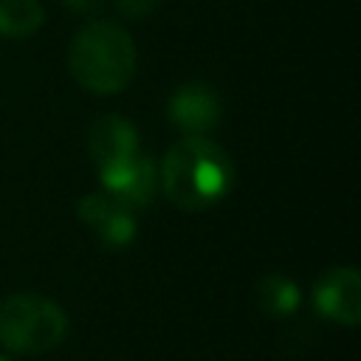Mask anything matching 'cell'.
Instances as JSON below:
<instances>
[{"instance_id": "obj_1", "label": "cell", "mask_w": 361, "mask_h": 361, "mask_svg": "<svg viewBox=\"0 0 361 361\" xmlns=\"http://www.w3.org/2000/svg\"><path fill=\"white\" fill-rule=\"evenodd\" d=\"M228 155L206 141L203 135H189L175 144L161 164V183L172 203L183 209H203L217 203L231 186Z\"/></svg>"}, {"instance_id": "obj_2", "label": "cell", "mask_w": 361, "mask_h": 361, "mask_svg": "<svg viewBox=\"0 0 361 361\" xmlns=\"http://www.w3.org/2000/svg\"><path fill=\"white\" fill-rule=\"evenodd\" d=\"M73 79L93 93H116L135 73V48L124 28L113 23L85 25L68 51Z\"/></svg>"}, {"instance_id": "obj_3", "label": "cell", "mask_w": 361, "mask_h": 361, "mask_svg": "<svg viewBox=\"0 0 361 361\" xmlns=\"http://www.w3.org/2000/svg\"><path fill=\"white\" fill-rule=\"evenodd\" d=\"M68 330L62 307L37 293H17L0 305V341L14 353L54 350Z\"/></svg>"}, {"instance_id": "obj_4", "label": "cell", "mask_w": 361, "mask_h": 361, "mask_svg": "<svg viewBox=\"0 0 361 361\" xmlns=\"http://www.w3.org/2000/svg\"><path fill=\"white\" fill-rule=\"evenodd\" d=\"M99 172H102L104 192L110 197H116L118 203H124L127 209H138V206L149 203V197L155 195V186H158L155 164L147 155H141L138 149L113 164L99 166Z\"/></svg>"}, {"instance_id": "obj_5", "label": "cell", "mask_w": 361, "mask_h": 361, "mask_svg": "<svg viewBox=\"0 0 361 361\" xmlns=\"http://www.w3.org/2000/svg\"><path fill=\"white\" fill-rule=\"evenodd\" d=\"M313 305L322 316L353 327L361 316V279L353 268L327 271L313 288Z\"/></svg>"}, {"instance_id": "obj_6", "label": "cell", "mask_w": 361, "mask_h": 361, "mask_svg": "<svg viewBox=\"0 0 361 361\" xmlns=\"http://www.w3.org/2000/svg\"><path fill=\"white\" fill-rule=\"evenodd\" d=\"M79 217L99 234V240L110 248H121L135 237V220L133 209L110 197L107 192L87 195L79 203Z\"/></svg>"}, {"instance_id": "obj_7", "label": "cell", "mask_w": 361, "mask_h": 361, "mask_svg": "<svg viewBox=\"0 0 361 361\" xmlns=\"http://www.w3.org/2000/svg\"><path fill=\"white\" fill-rule=\"evenodd\" d=\"M220 104L209 85H183L169 99V118L189 135H203L217 124Z\"/></svg>"}, {"instance_id": "obj_8", "label": "cell", "mask_w": 361, "mask_h": 361, "mask_svg": "<svg viewBox=\"0 0 361 361\" xmlns=\"http://www.w3.org/2000/svg\"><path fill=\"white\" fill-rule=\"evenodd\" d=\"M138 149V135L130 127V121L118 118V116H102L93 121L90 127V152L96 158L99 166L113 164L130 152Z\"/></svg>"}, {"instance_id": "obj_9", "label": "cell", "mask_w": 361, "mask_h": 361, "mask_svg": "<svg viewBox=\"0 0 361 361\" xmlns=\"http://www.w3.org/2000/svg\"><path fill=\"white\" fill-rule=\"evenodd\" d=\"M42 25L39 0H0V34L28 37Z\"/></svg>"}, {"instance_id": "obj_10", "label": "cell", "mask_w": 361, "mask_h": 361, "mask_svg": "<svg viewBox=\"0 0 361 361\" xmlns=\"http://www.w3.org/2000/svg\"><path fill=\"white\" fill-rule=\"evenodd\" d=\"M257 305L271 316H288L299 305V288L285 276H262L257 285Z\"/></svg>"}, {"instance_id": "obj_11", "label": "cell", "mask_w": 361, "mask_h": 361, "mask_svg": "<svg viewBox=\"0 0 361 361\" xmlns=\"http://www.w3.org/2000/svg\"><path fill=\"white\" fill-rule=\"evenodd\" d=\"M158 6H161V0H118L121 14H127V17H133V20H141V17L152 14Z\"/></svg>"}, {"instance_id": "obj_12", "label": "cell", "mask_w": 361, "mask_h": 361, "mask_svg": "<svg viewBox=\"0 0 361 361\" xmlns=\"http://www.w3.org/2000/svg\"><path fill=\"white\" fill-rule=\"evenodd\" d=\"M102 0H65V6H71L73 11H90V8H96Z\"/></svg>"}, {"instance_id": "obj_13", "label": "cell", "mask_w": 361, "mask_h": 361, "mask_svg": "<svg viewBox=\"0 0 361 361\" xmlns=\"http://www.w3.org/2000/svg\"><path fill=\"white\" fill-rule=\"evenodd\" d=\"M0 361H8V358H6V355H0Z\"/></svg>"}]
</instances>
